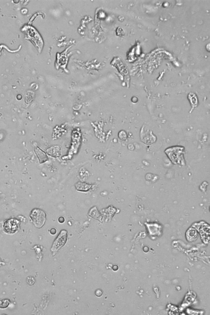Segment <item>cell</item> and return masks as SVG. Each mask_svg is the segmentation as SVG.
Instances as JSON below:
<instances>
[{"instance_id":"2e32d148","label":"cell","mask_w":210,"mask_h":315,"mask_svg":"<svg viewBox=\"0 0 210 315\" xmlns=\"http://www.w3.org/2000/svg\"><path fill=\"white\" fill-rule=\"evenodd\" d=\"M2 263H3V262H2L1 261V260H0V267H1V265Z\"/></svg>"},{"instance_id":"9c48e42d","label":"cell","mask_w":210,"mask_h":315,"mask_svg":"<svg viewBox=\"0 0 210 315\" xmlns=\"http://www.w3.org/2000/svg\"><path fill=\"white\" fill-rule=\"evenodd\" d=\"M26 282L29 285L33 286L35 282V279L33 276H28L27 277Z\"/></svg>"},{"instance_id":"8992f818","label":"cell","mask_w":210,"mask_h":315,"mask_svg":"<svg viewBox=\"0 0 210 315\" xmlns=\"http://www.w3.org/2000/svg\"><path fill=\"white\" fill-rule=\"evenodd\" d=\"M186 236L188 241L190 242H193L197 238V233L195 229L190 228L187 231Z\"/></svg>"},{"instance_id":"8fae6325","label":"cell","mask_w":210,"mask_h":315,"mask_svg":"<svg viewBox=\"0 0 210 315\" xmlns=\"http://www.w3.org/2000/svg\"><path fill=\"white\" fill-rule=\"evenodd\" d=\"M116 33L117 34L118 36H121L123 35L124 34V31L122 28L119 27L117 28L116 30Z\"/></svg>"},{"instance_id":"9a60e30c","label":"cell","mask_w":210,"mask_h":315,"mask_svg":"<svg viewBox=\"0 0 210 315\" xmlns=\"http://www.w3.org/2000/svg\"><path fill=\"white\" fill-rule=\"evenodd\" d=\"M17 99L19 100H21L22 99V96L21 95H18L17 96Z\"/></svg>"},{"instance_id":"30bf717a","label":"cell","mask_w":210,"mask_h":315,"mask_svg":"<svg viewBox=\"0 0 210 315\" xmlns=\"http://www.w3.org/2000/svg\"><path fill=\"white\" fill-rule=\"evenodd\" d=\"M119 136L121 140H125L127 138L126 134L124 131H121V132H120Z\"/></svg>"},{"instance_id":"3957f363","label":"cell","mask_w":210,"mask_h":315,"mask_svg":"<svg viewBox=\"0 0 210 315\" xmlns=\"http://www.w3.org/2000/svg\"><path fill=\"white\" fill-rule=\"evenodd\" d=\"M67 231L65 230H62L61 231L59 236L54 242L52 250L53 251H56L63 246L67 241Z\"/></svg>"},{"instance_id":"52a82bcc","label":"cell","mask_w":210,"mask_h":315,"mask_svg":"<svg viewBox=\"0 0 210 315\" xmlns=\"http://www.w3.org/2000/svg\"><path fill=\"white\" fill-rule=\"evenodd\" d=\"M188 98L192 106H196L197 105V98L194 94L193 93H190L188 96Z\"/></svg>"},{"instance_id":"ba28073f","label":"cell","mask_w":210,"mask_h":315,"mask_svg":"<svg viewBox=\"0 0 210 315\" xmlns=\"http://www.w3.org/2000/svg\"><path fill=\"white\" fill-rule=\"evenodd\" d=\"M10 304V301L8 299L0 300V308L5 309L8 307Z\"/></svg>"},{"instance_id":"5b68a950","label":"cell","mask_w":210,"mask_h":315,"mask_svg":"<svg viewBox=\"0 0 210 315\" xmlns=\"http://www.w3.org/2000/svg\"><path fill=\"white\" fill-rule=\"evenodd\" d=\"M76 189L78 191H87L91 188V185L87 183L79 182L76 184Z\"/></svg>"},{"instance_id":"7a4b0ae2","label":"cell","mask_w":210,"mask_h":315,"mask_svg":"<svg viewBox=\"0 0 210 315\" xmlns=\"http://www.w3.org/2000/svg\"><path fill=\"white\" fill-rule=\"evenodd\" d=\"M4 231L8 233H14L19 230V221L15 219H10L3 224Z\"/></svg>"},{"instance_id":"6da1fadb","label":"cell","mask_w":210,"mask_h":315,"mask_svg":"<svg viewBox=\"0 0 210 315\" xmlns=\"http://www.w3.org/2000/svg\"><path fill=\"white\" fill-rule=\"evenodd\" d=\"M30 217L34 225L38 228H41L45 224L47 215L42 210L35 208L31 211Z\"/></svg>"},{"instance_id":"7c38bea8","label":"cell","mask_w":210,"mask_h":315,"mask_svg":"<svg viewBox=\"0 0 210 315\" xmlns=\"http://www.w3.org/2000/svg\"><path fill=\"white\" fill-rule=\"evenodd\" d=\"M95 295H96L97 296L100 297L102 295H103V292L102 291V290H101L98 289V290H97L96 291V292H95Z\"/></svg>"},{"instance_id":"277c9868","label":"cell","mask_w":210,"mask_h":315,"mask_svg":"<svg viewBox=\"0 0 210 315\" xmlns=\"http://www.w3.org/2000/svg\"><path fill=\"white\" fill-rule=\"evenodd\" d=\"M34 151L39 159L40 163H44V162L47 161L48 160V157L45 152L38 147L35 148Z\"/></svg>"},{"instance_id":"5bb4252c","label":"cell","mask_w":210,"mask_h":315,"mask_svg":"<svg viewBox=\"0 0 210 315\" xmlns=\"http://www.w3.org/2000/svg\"><path fill=\"white\" fill-rule=\"evenodd\" d=\"M58 221H59V222L60 223H63V222H64V217H60L59 218Z\"/></svg>"},{"instance_id":"4fadbf2b","label":"cell","mask_w":210,"mask_h":315,"mask_svg":"<svg viewBox=\"0 0 210 315\" xmlns=\"http://www.w3.org/2000/svg\"><path fill=\"white\" fill-rule=\"evenodd\" d=\"M50 232L52 234H55L56 233V229H51V230Z\"/></svg>"}]
</instances>
